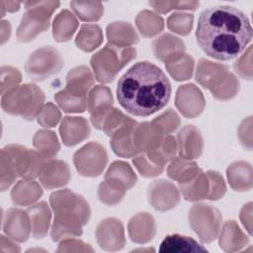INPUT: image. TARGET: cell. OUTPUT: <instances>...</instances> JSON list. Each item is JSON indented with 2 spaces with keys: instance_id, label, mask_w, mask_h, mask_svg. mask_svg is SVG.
Listing matches in <instances>:
<instances>
[{
  "instance_id": "1",
  "label": "cell",
  "mask_w": 253,
  "mask_h": 253,
  "mask_svg": "<svg viewBox=\"0 0 253 253\" xmlns=\"http://www.w3.org/2000/svg\"><path fill=\"white\" fill-rule=\"evenodd\" d=\"M196 39L209 56L229 60L251 42L252 28L246 15L231 6H213L201 12Z\"/></svg>"
},
{
  "instance_id": "2",
  "label": "cell",
  "mask_w": 253,
  "mask_h": 253,
  "mask_svg": "<svg viewBox=\"0 0 253 253\" xmlns=\"http://www.w3.org/2000/svg\"><path fill=\"white\" fill-rule=\"evenodd\" d=\"M171 95V84L156 65L141 61L131 66L119 80L117 98L129 114L147 117L164 108Z\"/></svg>"
},
{
  "instance_id": "3",
  "label": "cell",
  "mask_w": 253,
  "mask_h": 253,
  "mask_svg": "<svg viewBox=\"0 0 253 253\" xmlns=\"http://www.w3.org/2000/svg\"><path fill=\"white\" fill-rule=\"evenodd\" d=\"M49 203L54 212L50 236L55 242L66 238L80 236L82 226L87 224L91 211L86 200L70 190L53 192Z\"/></svg>"
},
{
  "instance_id": "4",
  "label": "cell",
  "mask_w": 253,
  "mask_h": 253,
  "mask_svg": "<svg viewBox=\"0 0 253 253\" xmlns=\"http://www.w3.org/2000/svg\"><path fill=\"white\" fill-rule=\"evenodd\" d=\"M38 150H32L19 144H10L2 148L0 158L1 191H6L18 177L33 180L39 177L45 161Z\"/></svg>"
},
{
  "instance_id": "5",
  "label": "cell",
  "mask_w": 253,
  "mask_h": 253,
  "mask_svg": "<svg viewBox=\"0 0 253 253\" xmlns=\"http://www.w3.org/2000/svg\"><path fill=\"white\" fill-rule=\"evenodd\" d=\"M44 93L35 84H24L6 92L1 98V107L7 114L33 121L44 106Z\"/></svg>"
},
{
  "instance_id": "6",
  "label": "cell",
  "mask_w": 253,
  "mask_h": 253,
  "mask_svg": "<svg viewBox=\"0 0 253 253\" xmlns=\"http://www.w3.org/2000/svg\"><path fill=\"white\" fill-rule=\"evenodd\" d=\"M135 57L136 49L134 47H121L107 43L91 57L90 63L96 79L101 83H109L115 79L122 68Z\"/></svg>"
},
{
  "instance_id": "7",
  "label": "cell",
  "mask_w": 253,
  "mask_h": 253,
  "mask_svg": "<svg viewBox=\"0 0 253 253\" xmlns=\"http://www.w3.org/2000/svg\"><path fill=\"white\" fill-rule=\"evenodd\" d=\"M58 1L26 2V13L17 29V39L21 42L33 41L38 35L48 30L52 13L59 6Z\"/></svg>"
},
{
  "instance_id": "8",
  "label": "cell",
  "mask_w": 253,
  "mask_h": 253,
  "mask_svg": "<svg viewBox=\"0 0 253 253\" xmlns=\"http://www.w3.org/2000/svg\"><path fill=\"white\" fill-rule=\"evenodd\" d=\"M221 213L210 205L197 204L189 211V223L204 243L213 241L221 226Z\"/></svg>"
},
{
  "instance_id": "9",
  "label": "cell",
  "mask_w": 253,
  "mask_h": 253,
  "mask_svg": "<svg viewBox=\"0 0 253 253\" xmlns=\"http://www.w3.org/2000/svg\"><path fill=\"white\" fill-rule=\"evenodd\" d=\"M62 67L63 58L52 46H42L36 49L28 58L25 66L28 75L36 81L46 79L59 72Z\"/></svg>"
},
{
  "instance_id": "10",
  "label": "cell",
  "mask_w": 253,
  "mask_h": 253,
  "mask_svg": "<svg viewBox=\"0 0 253 253\" xmlns=\"http://www.w3.org/2000/svg\"><path fill=\"white\" fill-rule=\"evenodd\" d=\"M73 163L82 176L97 177L102 174L108 163V154L100 143L92 141L74 153Z\"/></svg>"
},
{
  "instance_id": "11",
  "label": "cell",
  "mask_w": 253,
  "mask_h": 253,
  "mask_svg": "<svg viewBox=\"0 0 253 253\" xmlns=\"http://www.w3.org/2000/svg\"><path fill=\"white\" fill-rule=\"evenodd\" d=\"M113 103L114 99L109 87L97 85L89 91L87 95V110L90 113L91 123L96 128L102 129L103 121L112 109Z\"/></svg>"
},
{
  "instance_id": "12",
  "label": "cell",
  "mask_w": 253,
  "mask_h": 253,
  "mask_svg": "<svg viewBox=\"0 0 253 253\" xmlns=\"http://www.w3.org/2000/svg\"><path fill=\"white\" fill-rule=\"evenodd\" d=\"M96 239L106 251L121 250L126 244L124 225L116 217H107L100 221L96 228Z\"/></svg>"
},
{
  "instance_id": "13",
  "label": "cell",
  "mask_w": 253,
  "mask_h": 253,
  "mask_svg": "<svg viewBox=\"0 0 253 253\" xmlns=\"http://www.w3.org/2000/svg\"><path fill=\"white\" fill-rule=\"evenodd\" d=\"M148 201L157 211H165L175 208L180 201L177 187L166 180H157L148 187Z\"/></svg>"
},
{
  "instance_id": "14",
  "label": "cell",
  "mask_w": 253,
  "mask_h": 253,
  "mask_svg": "<svg viewBox=\"0 0 253 253\" xmlns=\"http://www.w3.org/2000/svg\"><path fill=\"white\" fill-rule=\"evenodd\" d=\"M175 105L186 118L198 117L206 106V100L201 90L194 84H185L178 88Z\"/></svg>"
},
{
  "instance_id": "15",
  "label": "cell",
  "mask_w": 253,
  "mask_h": 253,
  "mask_svg": "<svg viewBox=\"0 0 253 253\" xmlns=\"http://www.w3.org/2000/svg\"><path fill=\"white\" fill-rule=\"evenodd\" d=\"M3 230L14 241H27L32 232L31 221L27 211L15 208L9 209L3 218Z\"/></svg>"
},
{
  "instance_id": "16",
  "label": "cell",
  "mask_w": 253,
  "mask_h": 253,
  "mask_svg": "<svg viewBox=\"0 0 253 253\" xmlns=\"http://www.w3.org/2000/svg\"><path fill=\"white\" fill-rule=\"evenodd\" d=\"M40 183L47 190L65 186L70 180V170L63 160L46 158L39 175Z\"/></svg>"
},
{
  "instance_id": "17",
  "label": "cell",
  "mask_w": 253,
  "mask_h": 253,
  "mask_svg": "<svg viewBox=\"0 0 253 253\" xmlns=\"http://www.w3.org/2000/svg\"><path fill=\"white\" fill-rule=\"evenodd\" d=\"M180 157L188 160L199 158L204 150V138L195 126H185L177 136Z\"/></svg>"
},
{
  "instance_id": "18",
  "label": "cell",
  "mask_w": 253,
  "mask_h": 253,
  "mask_svg": "<svg viewBox=\"0 0 253 253\" xmlns=\"http://www.w3.org/2000/svg\"><path fill=\"white\" fill-rule=\"evenodd\" d=\"M134 148L139 153H146L156 148L164 137L161 128L152 122L137 125L131 134Z\"/></svg>"
},
{
  "instance_id": "19",
  "label": "cell",
  "mask_w": 253,
  "mask_h": 253,
  "mask_svg": "<svg viewBox=\"0 0 253 253\" xmlns=\"http://www.w3.org/2000/svg\"><path fill=\"white\" fill-rule=\"evenodd\" d=\"M228 67L207 59H200L197 65L196 81L204 88L216 89L228 75Z\"/></svg>"
},
{
  "instance_id": "20",
  "label": "cell",
  "mask_w": 253,
  "mask_h": 253,
  "mask_svg": "<svg viewBox=\"0 0 253 253\" xmlns=\"http://www.w3.org/2000/svg\"><path fill=\"white\" fill-rule=\"evenodd\" d=\"M104 181L118 191L126 192L135 185L137 177L127 162L117 160L109 166Z\"/></svg>"
},
{
  "instance_id": "21",
  "label": "cell",
  "mask_w": 253,
  "mask_h": 253,
  "mask_svg": "<svg viewBox=\"0 0 253 253\" xmlns=\"http://www.w3.org/2000/svg\"><path fill=\"white\" fill-rule=\"evenodd\" d=\"M136 126V121L126 116L120 110L112 108L103 121L102 130L111 138H119L131 134Z\"/></svg>"
},
{
  "instance_id": "22",
  "label": "cell",
  "mask_w": 253,
  "mask_h": 253,
  "mask_svg": "<svg viewBox=\"0 0 253 253\" xmlns=\"http://www.w3.org/2000/svg\"><path fill=\"white\" fill-rule=\"evenodd\" d=\"M59 132L63 143L73 146L89 136L90 126L82 117H65L60 124Z\"/></svg>"
},
{
  "instance_id": "23",
  "label": "cell",
  "mask_w": 253,
  "mask_h": 253,
  "mask_svg": "<svg viewBox=\"0 0 253 253\" xmlns=\"http://www.w3.org/2000/svg\"><path fill=\"white\" fill-rule=\"evenodd\" d=\"M154 55L159 60L169 63L185 54V44L177 37L165 34L152 42Z\"/></svg>"
},
{
  "instance_id": "24",
  "label": "cell",
  "mask_w": 253,
  "mask_h": 253,
  "mask_svg": "<svg viewBox=\"0 0 253 253\" xmlns=\"http://www.w3.org/2000/svg\"><path fill=\"white\" fill-rule=\"evenodd\" d=\"M128 235L135 243H147L156 233V224L153 216L147 212H139L132 216L127 224Z\"/></svg>"
},
{
  "instance_id": "25",
  "label": "cell",
  "mask_w": 253,
  "mask_h": 253,
  "mask_svg": "<svg viewBox=\"0 0 253 253\" xmlns=\"http://www.w3.org/2000/svg\"><path fill=\"white\" fill-rule=\"evenodd\" d=\"M94 85V76L87 66L81 65L71 69L66 76L64 88L69 94L77 97H87Z\"/></svg>"
},
{
  "instance_id": "26",
  "label": "cell",
  "mask_w": 253,
  "mask_h": 253,
  "mask_svg": "<svg viewBox=\"0 0 253 253\" xmlns=\"http://www.w3.org/2000/svg\"><path fill=\"white\" fill-rule=\"evenodd\" d=\"M249 242L248 236L240 229L234 220H227L220 230L218 243L222 250L235 252L242 249Z\"/></svg>"
},
{
  "instance_id": "27",
  "label": "cell",
  "mask_w": 253,
  "mask_h": 253,
  "mask_svg": "<svg viewBox=\"0 0 253 253\" xmlns=\"http://www.w3.org/2000/svg\"><path fill=\"white\" fill-rule=\"evenodd\" d=\"M26 211L30 217L33 236L36 239L45 237L51 218V212L47 204L45 202H40L32 205Z\"/></svg>"
},
{
  "instance_id": "28",
  "label": "cell",
  "mask_w": 253,
  "mask_h": 253,
  "mask_svg": "<svg viewBox=\"0 0 253 253\" xmlns=\"http://www.w3.org/2000/svg\"><path fill=\"white\" fill-rule=\"evenodd\" d=\"M107 39L109 43L127 47L138 42V35L134 28L126 22H114L107 27Z\"/></svg>"
},
{
  "instance_id": "29",
  "label": "cell",
  "mask_w": 253,
  "mask_h": 253,
  "mask_svg": "<svg viewBox=\"0 0 253 253\" xmlns=\"http://www.w3.org/2000/svg\"><path fill=\"white\" fill-rule=\"evenodd\" d=\"M42 195V189L39 183L33 180L23 179L18 181L11 191V199L16 206H31Z\"/></svg>"
},
{
  "instance_id": "30",
  "label": "cell",
  "mask_w": 253,
  "mask_h": 253,
  "mask_svg": "<svg viewBox=\"0 0 253 253\" xmlns=\"http://www.w3.org/2000/svg\"><path fill=\"white\" fill-rule=\"evenodd\" d=\"M207 252L208 250L189 236L178 233L167 235L160 244L161 253H186V252Z\"/></svg>"
},
{
  "instance_id": "31",
  "label": "cell",
  "mask_w": 253,
  "mask_h": 253,
  "mask_svg": "<svg viewBox=\"0 0 253 253\" xmlns=\"http://www.w3.org/2000/svg\"><path fill=\"white\" fill-rule=\"evenodd\" d=\"M230 187L237 192L248 191L252 188V167L248 162L236 161L226 170Z\"/></svg>"
},
{
  "instance_id": "32",
  "label": "cell",
  "mask_w": 253,
  "mask_h": 253,
  "mask_svg": "<svg viewBox=\"0 0 253 253\" xmlns=\"http://www.w3.org/2000/svg\"><path fill=\"white\" fill-rule=\"evenodd\" d=\"M202 171L203 170L196 162L184 159L180 156L175 157L167 167V174L169 178L177 181L179 184L191 181Z\"/></svg>"
},
{
  "instance_id": "33",
  "label": "cell",
  "mask_w": 253,
  "mask_h": 253,
  "mask_svg": "<svg viewBox=\"0 0 253 253\" xmlns=\"http://www.w3.org/2000/svg\"><path fill=\"white\" fill-rule=\"evenodd\" d=\"M78 28V21L69 10H62L53 20L52 36L58 42L69 41Z\"/></svg>"
},
{
  "instance_id": "34",
  "label": "cell",
  "mask_w": 253,
  "mask_h": 253,
  "mask_svg": "<svg viewBox=\"0 0 253 253\" xmlns=\"http://www.w3.org/2000/svg\"><path fill=\"white\" fill-rule=\"evenodd\" d=\"M182 195L186 201L197 202L208 199L210 184L207 173L203 171L189 182L179 184Z\"/></svg>"
},
{
  "instance_id": "35",
  "label": "cell",
  "mask_w": 253,
  "mask_h": 253,
  "mask_svg": "<svg viewBox=\"0 0 253 253\" xmlns=\"http://www.w3.org/2000/svg\"><path fill=\"white\" fill-rule=\"evenodd\" d=\"M177 150L178 145L175 137L166 134L156 148L146 152V156L155 165L164 167L166 163L172 161L176 157Z\"/></svg>"
},
{
  "instance_id": "36",
  "label": "cell",
  "mask_w": 253,
  "mask_h": 253,
  "mask_svg": "<svg viewBox=\"0 0 253 253\" xmlns=\"http://www.w3.org/2000/svg\"><path fill=\"white\" fill-rule=\"evenodd\" d=\"M102 42L103 33L101 28L97 25H82L75 38V44L78 48L86 52L95 50L101 45Z\"/></svg>"
},
{
  "instance_id": "37",
  "label": "cell",
  "mask_w": 253,
  "mask_h": 253,
  "mask_svg": "<svg viewBox=\"0 0 253 253\" xmlns=\"http://www.w3.org/2000/svg\"><path fill=\"white\" fill-rule=\"evenodd\" d=\"M135 24L140 34L145 38L154 37L164 29L162 17L148 10H143L138 13L135 18Z\"/></svg>"
},
{
  "instance_id": "38",
  "label": "cell",
  "mask_w": 253,
  "mask_h": 253,
  "mask_svg": "<svg viewBox=\"0 0 253 253\" xmlns=\"http://www.w3.org/2000/svg\"><path fill=\"white\" fill-rule=\"evenodd\" d=\"M35 148L45 158H53L60 149L56 134L47 129H41L36 132L33 138Z\"/></svg>"
},
{
  "instance_id": "39",
  "label": "cell",
  "mask_w": 253,
  "mask_h": 253,
  "mask_svg": "<svg viewBox=\"0 0 253 253\" xmlns=\"http://www.w3.org/2000/svg\"><path fill=\"white\" fill-rule=\"evenodd\" d=\"M70 7L75 15L84 22L98 21L104 13V6L100 2L72 1Z\"/></svg>"
},
{
  "instance_id": "40",
  "label": "cell",
  "mask_w": 253,
  "mask_h": 253,
  "mask_svg": "<svg viewBox=\"0 0 253 253\" xmlns=\"http://www.w3.org/2000/svg\"><path fill=\"white\" fill-rule=\"evenodd\" d=\"M169 74L176 81H185L192 77L194 69V59L189 54H184L182 57L165 63Z\"/></svg>"
},
{
  "instance_id": "41",
  "label": "cell",
  "mask_w": 253,
  "mask_h": 253,
  "mask_svg": "<svg viewBox=\"0 0 253 253\" xmlns=\"http://www.w3.org/2000/svg\"><path fill=\"white\" fill-rule=\"evenodd\" d=\"M54 100L65 113H83L87 109V97H77L64 89L54 95Z\"/></svg>"
},
{
  "instance_id": "42",
  "label": "cell",
  "mask_w": 253,
  "mask_h": 253,
  "mask_svg": "<svg viewBox=\"0 0 253 253\" xmlns=\"http://www.w3.org/2000/svg\"><path fill=\"white\" fill-rule=\"evenodd\" d=\"M194 16L188 13H175L167 19V27L170 31L181 36L190 34L193 28Z\"/></svg>"
},
{
  "instance_id": "43",
  "label": "cell",
  "mask_w": 253,
  "mask_h": 253,
  "mask_svg": "<svg viewBox=\"0 0 253 253\" xmlns=\"http://www.w3.org/2000/svg\"><path fill=\"white\" fill-rule=\"evenodd\" d=\"M239 91V82L237 78L232 74L228 73L222 83L214 90L211 91L212 96L220 101H226L235 97Z\"/></svg>"
},
{
  "instance_id": "44",
  "label": "cell",
  "mask_w": 253,
  "mask_h": 253,
  "mask_svg": "<svg viewBox=\"0 0 253 253\" xmlns=\"http://www.w3.org/2000/svg\"><path fill=\"white\" fill-rule=\"evenodd\" d=\"M132 163L136 170L139 172V174L142 177L145 178H152L160 175L164 167L163 166H158L152 163L146 156V153H140L137 156H134L132 159Z\"/></svg>"
},
{
  "instance_id": "45",
  "label": "cell",
  "mask_w": 253,
  "mask_h": 253,
  "mask_svg": "<svg viewBox=\"0 0 253 253\" xmlns=\"http://www.w3.org/2000/svg\"><path fill=\"white\" fill-rule=\"evenodd\" d=\"M155 11L166 14L173 10H196L199 6L198 1H150L148 3Z\"/></svg>"
},
{
  "instance_id": "46",
  "label": "cell",
  "mask_w": 253,
  "mask_h": 253,
  "mask_svg": "<svg viewBox=\"0 0 253 253\" xmlns=\"http://www.w3.org/2000/svg\"><path fill=\"white\" fill-rule=\"evenodd\" d=\"M153 124L158 126L164 134H170L175 131L180 126V118L172 109H169L156 117Z\"/></svg>"
},
{
  "instance_id": "47",
  "label": "cell",
  "mask_w": 253,
  "mask_h": 253,
  "mask_svg": "<svg viewBox=\"0 0 253 253\" xmlns=\"http://www.w3.org/2000/svg\"><path fill=\"white\" fill-rule=\"evenodd\" d=\"M131 134L124 137H119V138H111V141H110L111 147L118 156L130 158V157H134L138 153L134 148Z\"/></svg>"
},
{
  "instance_id": "48",
  "label": "cell",
  "mask_w": 253,
  "mask_h": 253,
  "mask_svg": "<svg viewBox=\"0 0 253 253\" xmlns=\"http://www.w3.org/2000/svg\"><path fill=\"white\" fill-rule=\"evenodd\" d=\"M22 80L20 71L12 66L1 67V94L16 88Z\"/></svg>"
},
{
  "instance_id": "49",
  "label": "cell",
  "mask_w": 253,
  "mask_h": 253,
  "mask_svg": "<svg viewBox=\"0 0 253 253\" xmlns=\"http://www.w3.org/2000/svg\"><path fill=\"white\" fill-rule=\"evenodd\" d=\"M207 176L209 178L210 184V192L208 199L211 201H216L222 198L226 192V187L222 176L218 172L212 170L208 171Z\"/></svg>"
},
{
  "instance_id": "50",
  "label": "cell",
  "mask_w": 253,
  "mask_h": 253,
  "mask_svg": "<svg viewBox=\"0 0 253 253\" xmlns=\"http://www.w3.org/2000/svg\"><path fill=\"white\" fill-rule=\"evenodd\" d=\"M61 119V114L58 108L52 103L44 104L41 114L38 117V123L43 127L55 126Z\"/></svg>"
},
{
  "instance_id": "51",
  "label": "cell",
  "mask_w": 253,
  "mask_h": 253,
  "mask_svg": "<svg viewBox=\"0 0 253 253\" xmlns=\"http://www.w3.org/2000/svg\"><path fill=\"white\" fill-rule=\"evenodd\" d=\"M98 199L105 205L115 206L119 204L126 195V192L118 191L109 186L105 181L100 183L98 187Z\"/></svg>"
},
{
  "instance_id": "52",
  "label": "cell",
  "mask_w": 253,
  "mask_h": 253,
  "mask_svg": "<svg viewBox=\"0 0 253 253\" xmlns=\"http://www.w3.org/2000/svg\"><path fill=\"white\" fill-rule=\"evenodd\" d=\"M235 71L244 79L252 80V46L242 54L233 65Z\"/></svg>"
},
{
  "instance_id": "53",
  "label": "cell",
  "mask_w": 253,
  "mask_h": 253,
  "mask_svg": "<svg viewBox=\"0 0 253 253\" xmlns=\"http://www.w3.org/2000/svg\"><path fill=\"white\" fill-rule=\"evenodd\" d=\"M57 252H93V248L89 245L84 243L82 240L66 238L61 240L56 249Z\"/></svg>"
},
{
  "instance_id": "54",
  "label": "cell",
  "mask_w": 253,
  "mask_h": 253,
  "mask_svg": "<svg viewBox=\"0 0 253 253\" xmlns=\"http://www.w3.org/2000/svg\"><path fill=\"white\" fill-rule=\"evenodd\" d=\"M252 118L249 117L242 121L241 125L238 128V136L241 141V143L244 145V147H247L249 150L251 149L252 144Z\"/></svg>"
},
{
  "instance_id": "55",
  "label": "cell",
  "mask_w": 253,
  "mask_h": 253,
  "mask_svg": "<svg viewBox=\"0 0 253 253\" xmlns=\"http://www.w3.org/2000/svg\"><path fill=\"white\" fill-rule=\"evenodd\" d=\"M242 224L245 226L249 234H251V223H252V203H248L243 206L239 214Z\"/></svg>"
},
{
  "instance_id": "56",
  "label": "cell",
  "mask_w": 253,
  "mask_h": 253,
  "mask_svg": "<svg viewBox=\"0 0 253 253\" xmlns=\"http://www.w3.org/2000/svg\"><path fill=\"white\" fill-rule=\"evenodd\" d=\"M13 240V239H12ZM10 237L1 235V252H20L21 248L15 244Z\"/></svg>"
},
{
  "instance_id": "57",
  "label": "cell",
  "mask_w": 253,
  "mask_h": 253,
  "mask_svg": "<svg viewBox=\"0 0 253 253\" xmlns=\"http://www.w3.org/2000/svg\"><path fill=\"white\" fill-rule=\"evenodd\" d=\"M1 5V17H4L5 15V11L8 12H16L19 10L21 3L19 2H14V1H1L0 2Z\"/></svg>"
},
{
  "instance_id": "58",
  "label": "cell",
  "mask_w": 253,
  "mask_h": 253,
  "mask_svg": "<svg viewBox=\"0 0 253 253\" xmlns=\"http://www.w3.org/2000/svg\"><path fill=\"white\" fill-rule=\"evenodd\" d=\"M11 32V26L8 21H2L1 22V43L3 44L5 42L8 41L10 37Z\"/></svg>"
}]
</instances>
